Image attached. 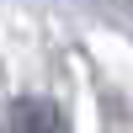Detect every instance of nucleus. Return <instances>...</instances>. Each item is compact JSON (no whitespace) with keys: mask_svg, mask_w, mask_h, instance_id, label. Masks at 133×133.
<instances>
[{"mask_svg":"<svg viewBox=\"0 0 133 133\" xmlns=\"http://www.w3.org/2000/svg\"><path fill=\"white\" fill-rule=\"evenodd\" d=\"M16 133H69V123H64V112L53 101L21 96V101H16Z\"/></svg>","mask_w":133,"mask_h":133,"instance_id":"1","label":"nucleus"}]
</instances>
